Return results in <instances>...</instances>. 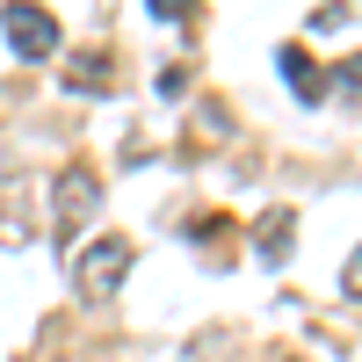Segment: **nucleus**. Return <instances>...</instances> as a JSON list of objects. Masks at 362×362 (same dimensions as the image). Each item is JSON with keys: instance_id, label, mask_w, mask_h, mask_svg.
<instances>
[{"instance_id": "f03ea898", "label": "nucleus", "mask_w": 362, "mask_h": 362, "mask_svg": "<svg viewBox=\"0 0 362 362\" xmlns=\"http://www.w3.org/2000/svg\"><path fill=\"white\" fill-rule=\"evenodd\" d=\"M131 276V239H95V247H87L80 261H73V283H80V297H109L116 283Z\"/></svg>"}, {"instance_id": "7ed1b4c3", "label": "nucleus", "mask_w": 362, "mask_h": 362, "mask_svg": "<svg viewBox=\"0 0 362 362\" xmlns=\"http://www.w3.org/2000/svg\"><path fill=\"white\" fill-rule=\"evenodd\" d=\"M0 29H8L15 58H51V51H58V22H51L44 8H29V0H15V8L0 15Z\"/></svg>"}, {"instance_id": "423d86ee", "label": "nucleus", "mask_w": 362, "mask_h": 362, "mask_svg": "<svg viewBox=\"0 0 362 362\" xmlns=\"http://www.w3.org/2000/svg\"><path fill=\"white\" fill-rule=\"evenodd\" d=\"M116 80V58L109 51H73L66 58V87H109Z\"/></svg>"}, {"instance_id": "20e7f679", "label": "nucleus", "mask_w": 362, "mask_h": 362, "mask_svg": "<svg viewBox=\"0 0 362 362\" xmlns=\"http://www.w3.org/2000/svg\"><path fill=\"white\" fill-rule=\"evenodd\" d=\"M290 225H297L290 210H268V218L254 225V254H261L268 268H283V261H290V247H297V232H290Z\"/></svg>"}, {"instance_id": "0eeeda50", "label": "nucleus", "mask_w": 362, "mask_h": 362, "mask_svg": "<svg viewBox=\"0 0 362 362\" xmlns=\"http://www.w3.org/2000/svg\"><path fill=\"white\" fill-rule=\"evenodd\" d=\"M145 8H153L160 22H189V15H196V0H145Z\"/></svg>"}, {"instance_id": "1a4fd4ad", "label": "nucleus", "mask_w": 362, "mask_h": 362, "mask_svg": "<svg viewBox=\"0 0 362 362\" xmlns=\"http://www.w3.org/2000/svg\"><path fill=\"white\" fill-rule=\"evenodd\" d=\"M341 80H348V87H362V58H355V66H348V73H341Z\"/></svg>"}, {"instance_id": "39448f33", "label": "nucleus", "mask_w": 362, "mask_h": 362, "mask_svg": "<svg viewBox=\"0 0 362 362\" xmlns=\"http://www.w3.org/2000/svg\"><path fill=\"white\" fill-rule=\"evenodd\" d=\"M276 66H283V80H290V95H297V102H319V95H326V80H319L312 58H305V44H283V51H276Z\"/></svg>"}, {"instance_id": "f257e3e1", "label": "nucleus", "mask_w": 362, "mask_h": 362, "mask_svg": "<svg viewBox=\"0 0 362 362\" xmlns=\"http://www.w3.org/2000/svg\"><path fill=\"white\" fill-rule=\"evenodd\" d=\"M51 203H58V225H51V239L58 247H73V239L95 225V210H102V174H87V167H66L51 181Z\"/></svg>"}, {"instance_id": "6e6552de", "label": "nucleus", "mask_w": 362, "mask_h": 362, "mask_svg": "<svg viewBox=\"0 0 362 362\" xmlns=\"http://www.w3.org/2000/svg\"><path fill=\"white\" fill-rule=\"evenodd\" d=\"M341 290L362 305V247H355V254H348V268H341Z\"/></svg>"}]
</instances>
